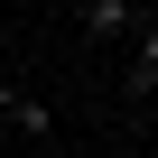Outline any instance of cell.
I'll return each mask as SVG.
<instances>
[{"mask_svg": "<svg viewBox=\"0 0 158 158\" xmlns=\"http://www.w3.org/2000/svg\"><path fill=\"white\" fill-rule=\"evenodd\" d=\"M0 121H10V130H28V139H56V112H47L28 84H0Z\"/></svg>", "mask_w": 158, "mask_h": 158, "instance_id": "cell-1", "label": "cell"}, {"mask_svg": "<svg viewBox=\"0 0 158 158\" xmlns=\"http://www.w3.org/2000/svg\"><path fill=\"white\" fill-rule=\"evenodd\" d=\"M74 19H84V37H121L130 28V0H74Z\"/></svg>", "mask_w": 158, "mask_h": 158, "instance_id": "cell-2", "label": "cell"}, {"mask_svg": "<svg viewBox=\"0 0 158 158\" xmlns=\"http://www.w3.org/2000/svg\"><path fill=\"white\" fill-rule=\"evenodd\" d=\"M56 10H74V0H56Z\"/></svg>", "mask_w": 158, "mask_h": 158, "instance_id": "cell-4", "label": "cell"}, {"mask_svg": "<svg viewBox=\"0 0 158 158\" xmlns=\"http://www.w3.org/2000/svg\"><path fill=\"white\" fill-rule=\"evenodd\" d=\"M130 93H158V19L139 28V56H130Z\"/></svg>", "mask_w": 158, "mask_h": 158, "instance_id": "cell-3", "label": "cell"}]
</instances>
